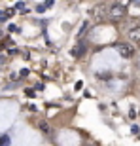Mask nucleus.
<instances>
[{"mask_svg": "<svg viewBox=\"0 0 140 146\" xmlns=\"http://www.w3.org/2000/svg\"><path fill=\"white\" fill-rule=\"evenodd\" d=\"M91 17H93V21H95V23H100V21H104V19H108V8H106V4L93 6Z\"/></svg>", "mask_w": 140, "mask_h": 146, "instance_id": "f03ea898", "label": "nucleus"}, {"mask_svg": "<svg viewBox=\"0 0 140 146\" xmlns=\"http://www.w3.org/2000/svg\"><path fill=\"white\" fill-rule=\"evenodd\" d=\"M98 78H100V80H106V78H110V72H98Z\"/></svg>", "mask_w": 140, "mask_h": 146, "instance_id": "0eeeda50", "label": "nucleus"}, {"mask_svg": "<svg viewBox=\"0 0 140 146\" xmlns=\"http://www.w3.org/2000/svg\"><path fill=\"white\" fill-rule=\"evenodd\" d=\"M40 129H42L44 133H49V131H51V129H49V125H48V123H44V121H40Z\"/></svg>", "mask_w": 140, "mask_h": 146, "instance_id": "39448f33", "label": "nucleus"}, {"mask_svg": "<svg viewBox=\"0 0 140 146\" xmlns=\"http://www.w3.org/2000/svg\"><path fill=\"white\" fill-rule=\"evenodd\" d=\"M118 51H119V55H121L123 59H131V57H135V46H131L129 42L118 44Z\"/></svg>", "mask_w": 140, "mask_h": 146, "instance_id": "7ed1b4c3", "label": "nucleus"}, {"mask_svg": "<svg viewBox=\"0 0 140 146\" xmlns=\"http://www.w3.org/2000/svg\"><path fill=\"white\" fill-rule=\"evenodd\" d=\"M118 2H119L121 6H127V4H129V0H118Z\"/></svg>", "mask_w": 140, "mask_h": 146, "instance_id": "6e6552de", "label": "nucleus"}, {"mask_svg": "<svg viewBox=\"0 0 140 146\" xmlns=\"http://www.w3.org/2000/svg\"><path fill=\"white\" fill-rule=\"evenodd\" d=\"M8 142H10V137H0V144H8Z\"/></svg>", "mask_w": 140, "mask_h": 146, "instance_id": "423d86ee", "label": "nucleus"}, {"mask_svg": "<svg viewBox=\"0 0 140 146\" xmlns=\"http://www.w3.org/2000/svg\"><path fill=\"white\" fill-rule=\"evenodd\" d=\"M125 13H127V10H125V6H121L119 2H116L114 6L108 8V19H110V21H121L125 17Z\"/></svg>", "mask_w": 140, "mask_h": 146, "instance_id": "f257e3e1", "label": "nucleus"}, {"mask_svg": "<svg viewBox=\"0 0 140 146\" xmlns=\"http://www.w3.org/2000/svg\"><path fill=\"white\" fill-rule=\"evenodd\" d=\"M127 36H129L131 42H135V44L140 46V27H133L129 33H127Z\"/></svg>", "mask_w": 140, "mask_h": 146, "instance_id": "20e7f679", "label": "nucleus"}, {"mask_svg": "<svg viewBox=\"0 0 140 146\" xmlns=\"http://www.w3.org/2000/svg\"><path fill=\"white\" fill-rule=\"evenodd\" d=\"M131 2H135V4H138V6H140V0H131Z\"/></svg>", "mask_w": 140, "mask_h": 146, "instance_id": "1a4fd4ad", "label": "nucleus"}]
</instances>
